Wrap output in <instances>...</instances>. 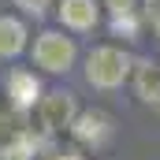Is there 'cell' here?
<instances>
[{"instance_id": "1", "label": "cell", "mask_w": 160, "mask_h": 160, "mask_svg": "<svg viewBox=\"0 0 160 160\" xmlns=\"http://www.w3.org/2000/svg\"><path fill=\"white\" fill-rule=\"evenodd\" d=\"M130 71H134V60L116 45H97L86 56V82L93 89H119L130 78Z\"/></svg>"}, {"instance_id": "16", "label": "cell", "mask_w": 160, "mask_h": 160, "mask_svg": "<svg viewBox=\"0 0 160 160\" xmlns=\"http://www.w3.org/2000/svg\"><path fill=\"white\" fill-rule=\"evenodd\" d=\"M157 112H160V104H157Z\"/></svg>"}, {"instance_id": "9", "label": "cell", "mask_w": 160, "mask_h": 160, "mask_svg": "<svg viewBox=\"0 0 160 160\" xmlns=\"http://www.w3.org/2000/svg\"><path fill=\"white\" fill-rule=\"evenodd\" d=\"M138 30H142V19H138L134 11L112 15V34H116V38H138Z\"/></svg>"}, {"instance_id": "12", "label": "cell", "mask_w": 160, "mask_h": 160, "mask_svg": "<svg viewBox=\"0 0 160 160\" xmlns=\"http://www.w3.org/2000/svg\"><path fill=\"white\" fill-rule=\"evenodd\" d=\"M145 19L153 22V30L160 26V0H145Z\"/></svg>"}, {"instance_id": "2", "label": "cell", "mask_w": 160, "mask_h": 160, "mask_svg": "<svg viewBox=\"0 0 160 160\" xmlns=\"http://www.w3.org/2000/svg\"><path fill=\"white\" fill-rule=\"evenodd\" d=\"M75 60H78L75 38H67L63 30H45V34H38V41H34V63H38L41 71L63 75V71L75 67Z\"/></svg>"}, {"instance_id": "3", "label": "cell", "mask_w": 160, "mask_h": 160, "mask_svg": "<svg viewBox=\"0 0 160 160\" xmlns=\"http://www.w3.org/2000/svg\"><path fill=\"white\" fill-rule=\"evenodd\" d=\"M78 119V101H75V93H67V89H52V93H45L38 104V130L45 134H63V130H71V123Z\"/></svg>"}, {"instance_id": "13", "label": "cell", "mask_w": 160, "mask_h": 160, "mask_svg": "<svg viewBox=\"0 0 160 160\" xmlns=\"http://www.w3.org/2000/svg\"><path fill=\"white\" fill-rule=\"evenodd\" d=\"M48 160H86V157H82L78 149H63V153L56 149V153H52V157H48Z\"/></svg>"}, {"instance_id": "11", "label": "cell", "mask_w": 160, "mask_h": 160, "mask_svg": "<svg viewBox=\"0 0 160 160\" xmlns=\"http://www.w3.org/2000/svg\"><path fill=\"white\" fill-rule=\"evenodd\" d=\"M104 8H108L112 15H123V11H134L138 0H104Z\"/></svg>"}, {"instance_id": "5", "label": "cell", "mask_w": 160, "mask_h": 160, "mask_svg": "<svg viewBox=\"0 0 160 160\" xmlns=\"http://www.w3.org/2000/svg\"><path fill=\"white\" fill-rule=\"evenodd\" d=\"M4 89H8V101H11V108L15 112H34L41 104V82L34 71H26V67H15L11 75H8V82H4Z\"/></svg>"}, {"instance_id": "4", "label": "cell", "mask_w": 160, "mask_h": 160, "mask_svg": "<svg viewBox=\"0 0 160 160\" xmlns=\"http://www.w3.org/2000/svg\"><path fill=\"white\" fill-rule=\"evenodd\" d=\"M112 134H116V123L101 108H86V112H78V119L71 123V138L78 145H86V149H104L112 142Z\"/></svg>"}, {"instance_id": "10", "label": "cell", "mask_w": 160, "mask_h": 160, "mask_svg": "<svg viewBox=\"0 0 160 160\" xmlns=\"http://www.w3.org/2000/svg\"><path fill=\"white\" fill-rule=\"evenodd\" d=\"M15 8H22L26 15H45V8L52 4V0H11Z\"/></svg>"}, {"instance_id": "14", "label": "cell", "mask_w": 160, "mask_h": 160, "mask_svg": "<svg viewBox=\"0 0 160 160\" xmlns=\"http://www.w3.org/2000/svg\"><path fill=\"white\" fill-rule=\"evenodd\" d=\"M0 138H4V119H0Z\"/></svg>"}, {"instance_id": "15", "label": "cell", "mask_w": 160, "mask_h": 160, "mask_svg": "<svg viewBox=\"0 0 160 160\" xmlns=\"http://www.w3.org/2000/svg\"><path fill=\"white\" fill-rule=\"evenodd\" d=\"M157 34H160V26H157Z\"/></svg>"}, {"instance_id": "8", "label": "cell", "mask_w": 160, "mask_h": 160, "mask_svg": "<svg viewBox=\"0 0 160 160\" xmlns=\"http://www.w3.org/2000/svg\"><path fill=\"white\" fill-rule=\"evenodd\" d=\"M134 89H138V97H142L145 104H160V67L142 63V67L134 71Z\"/></svg>"}, {"instance_id": "6", "label": "cell", "mask_w": 160, "mask_h": 160, "mask_svg": "<svg viewBox=\"0 0 160 160\" xmlns=\"http://www.w3.org/2000/svg\"><path fill=\"white\" fill-rule=\"evenodd\" d=\"M97 19H101L97 0H60V22H63L67 30L86 34V30L97 26Z\"/></svg>"}, {"instance_id": "7", "label": "cell", "mask_w": 160, "mask_h": 160, "mask_svg": "<svg viewBox=\"0 0 160 160\" xmlns=\"http://www.w3.org/2000/svg\"><path fill=\"white\" fill-rule=\"evenodd\" d=\"M22 48H26V26H22V19L0 15V56L11 60V56H19Z\"/></svg>"}]
</instances>
